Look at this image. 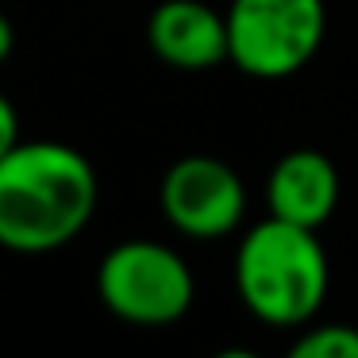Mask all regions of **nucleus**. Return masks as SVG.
Here are the masks:
<instances>
[{
  "label": "nucleus",
  "instance_id": "nucleus-9",
  "mask_svg": "<svg viewBox=\"0 0 358 358\" xmlns=\"http://www.w3.org/2000/svg\"><path fill=\"white\" fill-rule=\"evenodd\" d=\"M16 143H20V116H16L8 96L0 93V158L8 155Z\"/></svg>",
  "mask_w": 358,
  "mask_h": 358
},
{
  "label": "nucleus",
  "instance_id": "nucleus-8",
  "mask_svg": "<svg viewBox=\"0 0 358 358\" xmlns=\"http://www.w3.org/2000/svg\"><path fill=\"white\" fill-rule=\"evenodd\" d=\"M293 358H358V327L350 324H320L304 327L289 347Z\"/></svg>",
  "mask_w": 358,
  "mask_h": 358
},
{
  "label": "nucleus",
  "instance_id": "nucleus-10",
  "mask_svg": "<svg viewBox=\"0 0 358 358\" xmlns=\"http://www.w3.org/2000/svg\"><path fill=\"white\" fill-rule=\"evenodd\" d=\"M12 50H16V31H12V20L0 12V66L12 58Z\"/></svg>",
  "mask_w": 358,
  "mask_h": 358
},
{
  "label": "nucleus",
  "instance_id": "nucleus-7",
  "mask_svg": "<svg viewBox=\"0 0 358 358\" xmlns=\"http://www.w3.org/2000/svg\"><path fill=\"white\" fill-rule=\"evenodd\" d=\"M147 43L173 70H212L227 62L224 12L201 0H162L147 20Z\"/></svg>",
  "mask_w": 358,
  "mask_h": 358
},
{
  "label": "nucleus",
  "instance_id": "nucleus-3",
  "mask_svg": "<svg viewBox=\"0 0 358 358\" xmlns=\"http://www.w3.org/2000/svg\"><path fill=\"white\" fill-rule=\"evenodd\" d=\"M227 24V62L247 78L278 81L304 70L324 47L327 8L324 0H231Z\"/></svg>",
  "mask_w": 358,
  "mask_h": 358
},
{
  "label": "nucleus",
  "instance_id": "nucleus-4",
  "mask_svg": "<svg viewBox=\"0 0 358 358\" xmlns=\"http://www.w3.org/2000/svg\"><path fill=\"white\" fill-rule=\"evenodd\" d=\"M96 293L116 320L135 327L178 324L193 308V273L173 247L155 239L116 243L96 266Z\"/></svg>",
  "mask_w": 358,
  "mask_h": 358
},
{
  "label": "nucleus",
  "instance_id": "nucleus-2",
  "mask_svg": "<svg viewBox=\"0 0 358 358\" xmlns=\"http://www.w3.org/2000/svg\"><path fill=\"white\" fill-rule=\"evenodd\" d=\"M331 266L312 227L262 220L239 239L235 289L255 320L270 327H304L324 308Z\"/></svg>",
  "mask_w": 358,
  "mask_h": 358
},
{
  "label": "nucleus",
  "instance_id": "nucleus-6",
  "mask_svg": "<svg viewBox=\"0 0 358 358\" xmlns=\"http://www.w3.org/2000/svg\"><path fill=\"white\" fill-rule=\"evenodd\" d=\"M266 204L270 216L320 231L339 208V170L324 150H289L266 178Z\"/></svg>",
  "mask_w": 358,
  "mask_h": 358
},
{
  "label": "nucleus",
  "instance_id": "nucleus-5",
  "mask_svg": "<svg viewBox=\"0 0 358 358\" xmlns=\"http://www.w3.org/2000/svg\"><path fill=\"white\" fill-rule=\"evenodd\" d=\"M158 204L162 216L170 220L173 231L189 239H224L243 224L247 212V189L235 166L220 162L212 155H189L178 158L162 173L158 185Z\"/></svg>",
  "mask_w": 358,
  "mask_h": 358
},
{
  "label": "nucleus",
  "instance_id": "nucleus-1",
  "mask_svg": "<svg viewBox=\"0 0 358 358\" xmlns=\"http://www.w3.org/2000/svg\"><path fill=\"white\" fill-rule=\"evenodd\" d=\"M101 181L78 147L20 139L0 158V247L47 255L73 243L96 212Z\"/></svg>",
  "mask_w": 358,
  "mask_h": 358
}]
</instances>
